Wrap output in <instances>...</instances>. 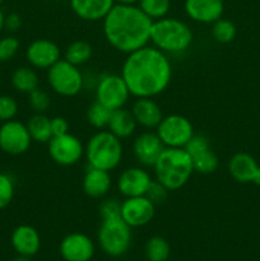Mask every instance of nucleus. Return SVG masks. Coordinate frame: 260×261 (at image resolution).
<instances>
[{"mask_svg":"<svg viewBox=\"0 0 260 261\" xmlns=\"http://www.w3.org/2000/svg\"><path fill=\"white\" fill-rule=\"evenodd\" d=\"M121 76L132 96L154 98L171 83L172 65L168 55L153 45H147L127 54L122 64Z\"/></svg>","mask_w":260,"mask_h":261,"instance_id":"nucleus-1","label":"nucleus"},{"mask_svg":"<svg viewBox=\"0 0 260 261\" xmlns=\"http://www.w3.org/2000/svg\"><path fill=\"white\" fill-rule=\"evenodd\" d=\"M153 20L138 5L115 4L103 18V36L110 46L130 54L150 42Z\"/></svg>","mask_w":260,"mask_h":261,"instance_id":"nucleus-2","label":"nucleus"},{"mask_svg":"<svg viewBox=\"0 0 260 261\" xmlns=\"http://www.w3.org/2000/svg\"><path fill=\"white\" fill-rule=\"evenodd\" d=\"M153 171L154 180L168 191L183 189L195 172L193 161L185 148H165L153 165Z\"/></svg>","mask_w":260,"mask_h":261,"instance_id":"nucleus-3","label":"nucleus"},{"mask_svg":"<svg viewBox=\"0 0 260 261\" xmlns=\"http://www.w3.org/2000/svg\"><path fill=\"white\" fill-rule=\"evenodd\" d=\"M193 31L184 20L165 17L153 22L150 42L166 55L185 53L193 45Z\"/></svg>","mask_w":260,"mask_h":261,"instance_id":"nucleus-4","label":"nucleus"},{"mask_svg":"<svg viewBox=\"0 0 260 261\" xmlns=\"http://www.w3.org/2000/svg\"><path fill=\"white\" fill-rule=\"evenodd\" d=\"M124 155L121 139L115 137L109 130H98L94 133L84 147V157L89 167L103 171L116 170Z\"/></svg>","mask_w":260,"mask_h":261,"instance_id":"nucleus-5","label":"nucleus"},{"mask_svg":"<svg viewBox=\"0 0 260 261\" xmlns=\"http://www.w3.org/2000/svg\"><path fill=\"white\" fill-rule=\"evenodd\" d=\"M97 240L106 255L111 257L122 256L132 245V227L127 226L121 217L102 219Z\"/></svg>","mask_w":260,"mask_h":261,"instance_id":"nucleus-6","label":"nucleus"},{"mask_svg":"<svg viewBox=\"0 0 260 261\" xmlns=\"http://www.w3.org/2000/svg\"><path fill=\"white\" fill-rule=\"evenodd\" d=\"M47 83L59 96L74 97L83 89L84 76L79 66L60 59L47 70Z\"/></svg>","mask_w":260,"mask_h":261,"instance_id":"nucleus-7","label":"nucleus"},{"mask_svg":"<svg viewBox=\"0 0 260 261\" xmlns=\"http://www.w3.org/2000/svg\"><path fill=\"white\" fill-rule=\"evenodd\" d=\"M155 133L166 148H185L194 137V126L188 117L178 114L163 116Z\"/></svg>","mask_w":260,"mask_h":261,"instance_id":"nucleus-8","label":"nucleus"},{"mask_svg":"<svg viewBox=\"0 0 260 261\" xmlns=\"http://www.w3.org/2000/svg\"><path fill=\"white\" fill-rule=\"evenodd\" d=\"M130 92L121 74H103L96 84V101L111 111L125 107L130 98Z\"/></svg>","mask_w":260,"mask_h":261,"instance_id":"nucleus-9","label":"nucleus"},{"mask_svg":"<svg viewBox=\"0 0 260 261\" xmlns=\"http://www.w3.org/2000/svg\"><path fill=\"white\" fill-rule=\"evenodd\" d=\"M48 155L59 166H74L84 157V145L78 137L66 133L53 137L47 143Z\"/></svg>","mask_w":260,"mask_h":261,"instance_id":"nucleus-10","label":"nucleus"},{"mask_svg":"<svg viewBox=\"0 0 260 261\" xmlns=\"http://www.w3.org/2000/svg\"><path fill=\"white\" fill-rule=\"evenodd\" d=\"M27 125L18 120L3 122L0 126V149L9 155L24 154L32 144Z\"/></svg>","mask_w":260,"mask_h":261,"instance_id":"nucleus-11","label":"nucleus"},{"mask_svg":"<svg viewBox=\"0 0 260 261\" xmlns=\"http://www.w3.org/2000/svg\"><path fill=\"white\" fill-rule=\"evenodd\" d=\"M185 150L191 157L195 172L209 175L218 168V157L212 149L209 140L203 135H194L185 145Z\"/></svg>","mask_w":260,"mask_h":261,"instance_id":"nucleus-12","label":"nucleus"},{"mask_svg":"<svg viewBox=\"0 0 260 261\" xmlns=\"http://www.w3.org/2000/svg\"><path fill=\"white\" fill-rule=\"evenodd\" d=\"M155 214V205L145 195L125 198L121 201V218L132 228L147 226Z\"/></svg>","mask_w":260,"mask_h":261,"instance_id":"nucleus-13","label":"nucleus"},{"mask_svg":"<svg viewBox=\"0 0 260 261\" xmlns=\"http://www.w3.org/2000/svg\"><path fill=\"white\" fill-rule=\"evenodd\" d=\"M25 59L33 69L48 70L61 59V51L54 41L37 38L25 48Z\"/></svg>","mask_w":260,"mask_h":261,"instance_id":"nucleus-14","label":"nucleus"},{"mask_svg":"<svg viewBox=\"0 0 260 261\" xmlns=\"http://www.w3.org/2000/svg\"><path fill=\"white\" fill-rule=\"evenodd\" d=\"M96 247L89 236L82 232H71L60 242L59 252L64 261H91Z\"/></svg>","mask_w":260,"mask_h":261,"instance_id":"nucleus-15","label":"nucleus"},{"mask_svg":"<svg viewBox=\"0 0 260 261\" xmlns=\"http://www.w3.org/2000/svg\"><path fill=\"white\" fill-rule=\"evenodd\" d=\"M152 181L153 178L145 168L127 167L117 177L116 186L124 198H133L145 195Z\"/></svg>","mask_w":260,"mask_h":261,"instance_id":"nucleus-16","label":"nucleus"},{"mask_svg":"<svg viewBox=\"0 0 260 261\" xmlns=\"http://www.w3.org/2000/svg\"><path fill=\"white\" fill-rule=\"evenodd\" d=\"M165 145L161 142L155 132H143L133 142V155L143 167H153L155 161L165 149Z\"/></svg>","mask_w":260,"mask_h":261,"instance_id":"nucleus-17","label":"nucleus"},{"mask_svg":"<svg viewBox=\"0 0 260 261\" xmlns=\"http://www.w3.org/2000/svg\"><path fill=\"white\" fill-rule=\"evenodd\" d=\"M228 172L240 184H254L260 186V165L249 153L239 152L228 162Z\"/></svg>","mask_w":260,"mask_h":261,"instance_id":"nucleus-18","label":"nucleus"},{"mask_svg":"<svg viewBox=\"0 0 260 261\" xmlns=\"http://www.w3.org/2000/svg\"><path fill=\"white\" fill-rule=\"evenodd\" d=\"M185 13L191 20L203 24H212L224 12L223 0H185Z\"/></svg>","mask_w":260,"mask_h":261,"instance_id":"nucleus-19","label":"nucleus"},{"mask_svg":"<svg viewBox=\"0 0 260 261\" xmlns=\"http://www.w3.org/2000/svg\"><path fill=\"white\" fill-rule=\"evenodd\" d=\"M10 242L18 255L32 257L40 251L41 236L35 227L30 224H20L13 231Z\"/></svg>","mask_w":260,"mask_h":261,"instance_id":"nucleus-20","label":"nucleus"},{"mask_svg":"<svg viewBox=\"0 0 260 261\" xmlns=\"http://www.w3.org/2000/svg\"><path fill=\"white\" fill-rule=\"evenodd\" d=\"M130 111L138 126H142L147 130L155 129L163 119L162 109L153 98H138L133 103Z\"/></svg>","mask_w":260,"mask_h":261,"instance_id":"nucleus-21","label":"nucleus"},{"mask_svg":"<svg viewBox=\"0 0 260 261\" xmlns=\"http://www.w3.org/2000/svg\"><path fill=\"white\" fill-rule=\"evenodd\" d=\"M115 4V0H70V7L76 17L88 22L103 20Z\"/></svg>","mask_w":260,"mask_h":261,"instance_id":"nucleus-22","label":"nucleus"},{"mask_svg":"<svg viewBox=\"0 0 260 261\" xmlns=\"http://www.w3.org/2000/svg\"><path fill=\"white\" fill-rule=\"evenodd\" d=\"M83 191L89 198L99 199L109 194L112 186V178L109 171L88 167L83 176Z\"/></svg>","mask_w":260,"mask_h":261,"instance_id":"nucleus-23","label":"nucleus"},{"mask_svg":"<svg viewBox=\"0 0 260 261\" xmlns=\"http://www.w3.org/2000/svg\"><path fill=\"white\" fill-rule=\"evenodd\" d=\"M137 126L138 124L133 116L132 111L122 107V109L112 111L109 125H107V130L122 140L132 137L137 130Z\"/></svg>","mask_w":260,"mask_h":261,"instance_id":"nucleus-24","label":"nucleus"},{"mask_svg":"<svg viewBox=\"0 0 260 261\" xmlns=\"http://www.w3.org/2000/svg\"><path fill=\"white\" fill-rule=\"evenodd\" d=\"M10 81H12V86L15 91L25 94L38 88V84H40L36 69H33L32 66H20V68L15 69Z\"/></svg>","mask_w":260,"mask_h":261,"instance_id":"nucleus-25","label":"nucleus"},{"mask_svg":"<svg viewBox=\"0 0 260 261\" xmlns=\"http://www.w3.org/2000/svg\"><path fill=\"white\" fill-rule=\"evenodd\" d=\"M25 125L33 142L45 144L54 137L51 130V119H48L45 114H35L28 119Z\"/></svg>","mask_w":260,"mask_h":261,"instance_id":"nucleus-26","label":"nucleus"},{"mask_svg":"<svg viewBox=\"0 0 260 261\" xmlns=\"http://www.w3.org/2000/svg\"><path fill=\"white\" fill-rule=\"evenodd\" d=\"M92 54H93V48L87 41L76 40L66 46L64 51V59L73 65L81 66L91 60Z\"/></svg>","mask_w":260,"mask_h":261,"instance_id":"nucleus-27","label":"nucleus"},{"mask_svg":"<svg viewBox=\"0 0 260 261\" xmlns=\"http://www.w3.org/2000/svg\"><path fill=\"white\" fill-rule=\"evenodd\" d=\"M144 255L148 261H167L171 255V246L163 237L153 236L145 242Z\"/></svg>","mask_w":260,"mask_h":261,"instance_id":"nucleus-28","label":"nucleus"},{"mask_svg":"<svg viewBox=\"0 0 260 261\" xmlns=\"http://www.w3.org/2000/svg\"><path fill=\"white\" fill-rule=\"evenodd\" d=\"M112 111L99 102H93L87 111V121L92 127L98 130L106 129Z\"/></svg>","mask_w":260,"mask_h":261,"instance_id":"nucleus-29","label":"nucleus"},{"mask_svg":"<svg viewBox=\"0 0 260 261\" xmlns=\"http://www.w3.org/2000/svg\"><path fill=\"white\" fill-rule=\"evenodd\" d=\"M138 7L154 22L161 18L167 17L171 9V0H139Z\"/></svg>","mask_w":260,"mask_h":261,"instance_id":"nucleus-30","label":"nucleus"},{"mask_svg":"<svg viewBox=\"0 0 260 261\" xmlns=\"http://www.w3.org/2000/svg\"><path fill=\"white\" fill-rule=\"evenodd\" d=\"M237 33V28L233 22L224 18H219L214 23H212V36L219 43H229L235 40Z\"/></svg>","mask_w":260,"mask_h":261,"instance_id":"nucleus-31","label":"nucleus"},{"mask_svg":"<svg viewBox=\"0 0 260 261\" xmlns=\"http://www.w3.org/2000/svg\"><path fill=\"white\" fill-rule=\"evenodd\" d=\"M15 193L14 178L9 173L0 172V211L12 203Z\"/></svg>","mask_w":260,"mask_h":261,"instance_id":"nucleus-32","label":"nucleus"},{"mask_svg":"<svg viewBox=\"0 0 260 261\" xmlns=\"http://www.w3.org/2000/svg\"><path fill=\"white\" fill-rule=\"evenodd\" d=\"M28 103L36 114H45L50 107L51 98L47 92L41 88H36L28 93Z\"/></svg>","mask_w":260,"mask_h":261,"instance_id":"nucleus-33","label":"nucleus"},{"mask_svg":"<svg viewBox=\"0 0 260 261\" xmlns=\"http://www.w3.org/2000/svg\"><path fill=\"white\" fill-rule=\"evenodd\" d=\"M20 43L14 36H5L0 38V63H8L18 54Z\"/></svg>","mask_w":260,"mask_h":261,"instance_id":"nucleus-34","label":"nucleus"},{"mask_svg":"<svg viewBox=\"0 0 260 261\" xmlns=\"http://www.w3.org/2000/svg\"><path fill=\"white\" fill-rule=\"evenodd\" d=\"M18 114V103L14 97L8 94H0V121L14 120Z\"/></svg>","mask_w":260,"mask_h":261,"instance_id":"nucleus-35","label":"nucleus"},{"mask_svg":"<svg viewBox=\"0 0 260 261\" xmlns=\"http://www.w3.org/2000/svg\"><path fill=\"white\" fill-rule=\"evenodd\" d=\"M168 193H170V191H168L167 189L162 185V184H160L158 181L153 180L152 184L149 185V188H148L145 196H147V198L149 199V200L152 201L155 206H157V205H160V204H163L166 200H167Z\"/></svg>","mask_w":260,"mask_h":261,"instance_id":"nucleus-36","label":"nucleus"},{"mask_svg":"<svg viewBox=\"0 0 260 261\" xmlns=\"http://www.w3.org/2000/svg\"><path fill=\"white\" fill-rule=\"evenodd\" d=\"M99 216H101V219L121 217V203L114 198L106 199L99 205Z\"/></svg>","mask_w":260,"mask_h":261,"instance_id":"nucleus-37","label":"nucleus"},{"mask_svg":"<svg viewBox=\"0 0 260 261\" xmlns=\"http://www.w3.org/2000/svg\"><path fill=\"white\" fill-rule=\"evenodd\" d=\"M51 130H53L54 137L66 134V133H69V122L63 116L53 117L51 119Z\"/></svg>","mask_w":260,"mask_h":261,"instance_id":"nucleus-38","label":"nucleus"},{"mask_svg":"<svg viewBox=\"0 0 260 261\" xmlns=\"http://www.w3.org/2000/svg\"><path fill=\"white\" fill-rule=\"evenodd\" d=\"M22 27V18L17 13H10V14L5 15L4 20V28L9 32H17Z\"/></svg>","mask_w":260,"mask_h":261,"instance_id":"nucleus-39","label":"nucleus"},{"mask_svg":"<svg viewBox=\"0 0 260 261\" xmlns=\"http://www.w3.org/2000/svg\"><path fill=\"white\" fill-rule=\"evenodd\" d=\"M116 4H125V5H135L139 3V0H115Z\"/></svg>","mask_w":260,"mask_h":261,"instance_id":"nucleus-40","label":"nucleus"},{"mask_svg":"<svg viewBox=\"0 0 260 261\" xmlns=\"http://www.w3.org/2000/svg\"><path fill=\"white\" fill-rule=\"evenodd\" d=\"M4 20H5V15L3 13V10L0 9V32L4 30Z\"/></svg>","mask_w":260,"mask_h":261,"instance_id":"nucleus-41","label":"nucleus"},{"mask_svg":"<svg viewBox=\"0 0 260 261\" xmlns=\"http://www.w3.org/2000/svg\"><path fill=\"white\" fill-rule=\"evenodd\" d=\"M12 261H32L31 260V257L28 256H23V255H18L17 257H14Z\"/></svg>","mask_w":260,"mask_h":261,"instance_id":"nucleus-42","label":"nucleus"},{"mask_svg":"<svg viewBox=\"0 0 260 261\" xmlns=\"http://www.w3.org/2000/svg\"><path fill=\"white\" fill-rule=\"evenodd\" d=\"M3 2H4V0H0V4H2V3H3Z\"/></svg>","mask_w":260,"mask_h":261,"instance_id":"nucleus-43","label":"nucleus"}]
</instances>
